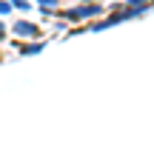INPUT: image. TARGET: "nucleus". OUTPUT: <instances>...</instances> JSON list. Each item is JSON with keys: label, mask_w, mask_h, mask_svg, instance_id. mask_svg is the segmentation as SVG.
<instances>
[{"label": "nucleus", "mask_w": 154, "mask_h": 142, "mask_svg": "<svg viewBox=\"0 0 154 142\" xmlns=\"http://www.w3.org/2000/svg\"><path fill=\"white\" fill-rule=\"evenodd\" d=\"M103 6H77V9L69 11V17H91V14H100Z\"/></svg>", "instance_id": "nucleus-1"}, {"label": "nucleus", "mask_w": 154, "mask_h": 142, "mask_svg": "<svg viewBox=\"0 0 154 142\" xmlns=\"http://www.w3.org/2000/svg\"><path fill=\"white\" fill-rule=\"evenodd\" d=\"M14 34H23V37H34V34H37V26H32V23L20 20V23H14Z\"/></svg>", "instance_id": "nucleus-2"}, {"label": "nucleus", "mask_w": 154, "mask_h": 142, "mask_svg": "<svg viewBox=\"0 0 154 142\" xmlns=\"http://www.w3.org/2000/svg\"><path fill=\"white\" fill-rule=\"evenodd\" d=\"M43 49V43H34V46H23V54H34V51Z\"/></svg>", "instance_id": "nucleus-3"}, {"label": "nucleus", "mask_w": 154, "mask_h": 142, "mask_svg": "<svg viewBox=\"0 0 154 142\" xmlns=\"http://www.w3.org/2000/svg\"><path fill=\"white\" fill-rule=\"evenodd\" d=\"M126 3H128V6H137V9H143V6L149 3V0H126Z\"/></svg>", "instance_id": "nucleus-4"}, {"label": "nucleus", "mask_w": 154, "mask_h": 142, "mask_svg": "<svg viewBox=\"0 0 154 142\" xmlns=\"http://www.w3.org/2000/svg\"><path fill=\"white\" fill-rule=\"evenodd\" d=\"M11 3H14L17 9H29V3H26V0H11Z\"/></svg>", "instance_id": "nucleus-5"}, {"label": "nucleus", "mask_w": 154, "mask_h": 142, "mask_svg": "<svg viewBox=\"0 0 154 142\" xmlns=\"http://www.w3.org/2000/svg\"><path fill=\"white\" fill-rule=\"evenodd\" d=\"M9 9H11V3H3V0H0V14H6Z\"/></svg>", "instance_id": "nucleus-6"}, {"label": "nucleus", "mask_w": 154, "mask_h": 142, "mask_svg": "<svg viewBox=\"0 0 154 142\" xmlns=\"http://www.w3.org/2000/svg\"><path fill=\"white\" fill-rule=\"evenodd\" d=\"M37 3H43V6H54L57 0H37Z\"/></svg>", "instance_id": "nucleus-7"}, {"label": "nucleus", "mask_w": 154, "mask_h": 142, "mask_svg": "<svg viewBox=\"0 0 154 142\" xmlns=\"http://www.w3.org/2000/svg\"><path fill=\"white\" fill-rule=\"evenodd\" d=\"M0 34H3V23H0Z\"/></svg>", "instance_id": "nucleus-8"}, {"label": "nucleus", "mask_w": 154, "mask_h": 142, "mask_svg": "<svg viewBox=\"0 0 154 142\" xmlns=\"http://www.w3.org/2000/svg\"><path fill=\"white\" fill-rule=\"evenodd\" d=\"M86 3H88V0H86Z\"/></svg>", "instance_id": "nucleus-9"}]
</instances>
